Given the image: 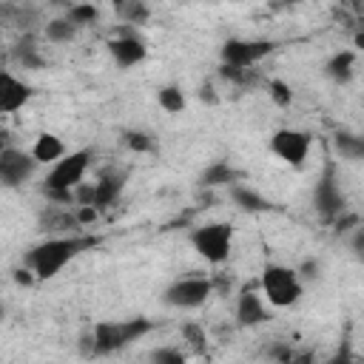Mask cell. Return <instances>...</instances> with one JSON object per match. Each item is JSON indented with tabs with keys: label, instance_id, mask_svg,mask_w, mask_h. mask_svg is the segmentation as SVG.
Instances as JSON below:
<instances>
[{
	"label": "cell",
	"instance_id": "6da1fadb",
	"mask_svg": "<svg viewBox=\"0 0 364 364\" xmlns=\"http://www.w3.org/2000/svg\"><path fill=\"white\" fill-rule=\"evenodd\" d=\"M97 242H100V239H94V236H60V239H46V242H40L37 247H31V250L26 253V264L34 270L37 279L48 282V279H54L68 262H74L80 253L91 250Z\"/></svg>",
	"mask_w": 364,
	"mask_h": 364
},
{
	"label": "cell",
	"instance_id": "8fae6325",
	"mask_svg": "<svg viewBox=\"0 0 364 364\" xmlns=\"http://www.w3.org/2000/svg\"><path fill=\"white\" fill-rule=\"evenodd\" d=\"M108 51H111V57H114V63H117L119 68H131V65H136V63H142V60L148 57L145 40H139V37L131 34V31H125V34L108 40Z\"/></svg>",
	"mask_w": 364,
	"mask_h": 364
},
{
	"label": "cell",
	"instance_id": "9a60e30c",
	"mask_svg": "<svg viewBox=\"0 0 364 364\" xmlns=\"http://www.w3.org/2000/svg\"><path fill=\"white\" fill-rule=\"evenodd\" d=\"M230 199H233V205L239 210H247V213H267V210H273V205L259 191H253L247 185H230Z\"/></svg>",
	"mask_w": 364,
	"mask_h": 364
},
{
	"label": "cell",
	"instance_id": "7c38bea8",
	"mask_svg": "<svg viewBox=\"0 0 364 364\" xmlns=\"http://www.w3.org/2000/svg\"><path fill=\"white\" fill-rule=\"evenodd\" d=\"M31 85L17 80L11 71H0V114H14L31 100Z\"/></svg>",
	"mask_w": 364,
	"mask_h": 364
},
{
	"label": "cell",
	"instance_id": "1f68e13d",
	"mask_svg": "<svg viewBox=\"0 0 364 364\" xmlns=\"http://www.w3.org/2000/svg\"><path fill=\"white\" fill-rule=\"evenodd\" d=\"M210 282H213V290H219L222 296H228V290H230V279H228V276L219 273V276H213Z\"/></svg>",
	"mask_w": 364,
	"mask_h": 364
},
{
	"label": "cell",
	"instance_id": "8992f818",
	"mask_svg": "<svg viewBox=\"0 0 364 364\" xmlns=\"http://www.w3.org/2000/svg\"><path fill=\"white\" fill-rule=\"evenodd\" d=\"M210 293H213V282L208 276H185L165 290V304L179 310H193V307H202Z\"/></svg>",
	"mask_w": 364,
	"mask_h": 364
},
{
	"label": "cell",
	"instance_id": "603a6c76",
	"mask_svg": "<svg viewBox=\"0 0 364 364\" xmlns=\"http://www.w3.org/2000/svg\"><path fill=\"white\" fill-rule=\"evenodd\" d=\"M216 74H219L225 82L236 85V88H247V85H256V74H253L250 68H242V65H228V63H222Z\"/></svg>",
	"mask_w": 364,
	"mask_h": 364
},
{
	"label": "cell",
	"instance_id": "ba28073f",
	"mask_svg": "<svg viewBox=\"0 0 364 364\" xmlns=\"http://www.w3.org/2000/svg\"><path fill=\"white\" fill-rule=\"evenodd\" d=\"M313 208L324 222H336L344 213V193L336 182V171L333 165L324 168V173L318 176L316 188H313Z\"/></svg>",
	"mask_w": 364,
	"mask_h": 364
},
{
	"label": "cell",
	"instance_id": "5bb4252c",
	"mask_svg": "<svg viewBox=\"0 0 364 364\" xmlns=\"http://www.w3.org/2000/svg\"><path fill=\"white\" fill-rule=\"evenodd\" d=\"M267 321V307L262 296H256L250 287H245L236 299V324L239 327H259Z\"/></svg>",
	"mask_w": 364,
	"mask_h": 364
},
{
	"label": "cell",
	"instance_id": "44dd1931",
	"mask_svg": "<svg viewBox=\"0 0 364 364\" xmlns=\"http://www.w3.org/2000/svg\"><path fill=\"white\" fill-rule=\"evenodd\" d=\"M236 182H239V171H233L228 162H213L199 176V185H205V188H219V185H228L230 188Z\"/></svg>",
	"mask_w": 364,
	"mask_h": 364
},
{
	"label": "cell",
	"instance_id": "83f0119b",
	"mask_svg": "<svg viewBox=\"0 0 364 364\" xmlns=\"http://www.w3.org/2000/svg\"><path fill=\"white\" fill-rule=\"evenodd\" d=\"M182 338L196 350V353H205V330L199 327V324H193V321H188V324H182Z\"/></svg>",
	"mask_w": 364,
	"mask_h": 364
},
{
	"label": "cell",
	"instance_id": "d4e9b609",
	"mask_svg": "<svg viewBox=\"0 0 364 364\" xmlns=\"http://www.w3.org/2000/svg\"><path fill=\"white\" fill-rule=\"evenodd\" d=\"M156 100H159V105H162L168 114H179V111L185 108V94H182L179 85H162L159 94H156Z\"/></svg>",
	"mask_w": 364,
	"mask_h": 364
},
{
	"label": "cell",
	"instance_id": "d6986e66",
	"mask_svg": "<svg viewBox=\"0 0 364 364\" xmlns=\"http://www.w3.org/2000/svg\"><path fill=\"white\" fill-rule=\"evenodd\" d=\"M31 154H34V159L40 165H48V162H57V159L65 156V145L54 134H40L37 142H34V148H31Z\"/></svg>",
	"mask_w": 364,
	"mask_h": 364
},
{
	"label": "cell",
	"instance_id": "484cf974",
	"mask_svg": "<svg viewBox=\"0 0 364 364\" xmlns=\"http://www.w3.org/2000/svg\"><path fill=\"white\" fill-rule=\"evenodd\" d=\"M122 136H125V145L136 154H151L154 151V139L145 131H125Z\"/></svg>",
	"mask_w": 364,
	"mask_h": 364
},
{
	"label": "cell",
	"instance_id": "4fadbf2b",
	"mask_svg": "<svg viewBox=\"0 0 364 364\" xmlns=\"http://www.w3.org/2000/svg\"><path fill=\"white\" fill-rule=\"evenodd\" d=\"M125 188V171L122 168H108L100 173V179L94 182V208H111L119 193Z\"/></svg>",
	"mask_w": 364,
	"mask_h": 364
},
{
	"label": "cell",
	"instance_id": "30bf717a",
	"mask_svg": "<svg viewBox=\"0 0 364 364\" xmlns=\"http://www.w3.org/2000/svg\"><path fill=\"white\" fill-rule=\"evenodd\" d=\"M37 159L34 154H26V151H17V148H3L0 151V182L6 188H20L26 179H31V173L37 171Z\"/></svg>",
	"mask_w": 364,
	"mask_h": 364
},
{
	"label": "cell",
	"instance_id": "4316f807",
	"mask_svg": "<svg viewBox=\"0 0 364 364\" xmlns=\"http://www.w3.org/2000/svg\"><path fill=\"white\" fill-rule=\"evenodd\" d=\"M267 94H270V100H273L276 105H282V108H287V105L293 102V91H290V85H287L284 80H273V82L267 85Z\"/></svg>",
	"mask_w": 364,
	"mask_h": 364
},
{
	"label": "cell",
	"instance_id": "9c48e42d",
	"mask_svg": "<svg viewBox=\"0 0 364 364\" xmlns=\"http://www.w3.org/2000/svg\"><path fill=\"white\" fill-rule=\"evenodd\" d=\"M273 51V43L270 40H225L222 48H219V57L222 63L228 65H242V68H250L256 63H262L267 54Z\"/></svg>",
	"mask_w": 364,
	"mask_h": 364
},
{
	"label": "cell",
	"instance_id": "5b68a950",
	"mask_svg": "<svg viewBox=\"0 0 364 364\" xmlns=\"http://www.w3.org/2000/svg\"><path fill=\"white\" fill-rule=\"evenodd\" d=\"M88 162H91V151L82 148V151H74V154H65L63 159L54 162V168L48 171L46 176V185L43 191H74L85 171H88Z\"/></svg>",
	"mask_w": 364,
	"mask_h": 364
},
{
	"label": "cell",
	"instance_id": "836d02e7",
	"mask_svg": "<svg viewBox=\"0 0 364 364\" xmlns=\"http://www.w3.org/2000/svg\"><path fill=\"white\" fill-rule=\"evenodd\" d=\"M353 250H355V256L364 262V230H358V233L353 236Z\"/></svg>",
	"mask_w": 364,
	"mask_h": 364
},
{
	"label": "cell",
	"instance_id": "277c9868",
	"mask_svg": "<svg viewBox=\"0 0 364 364\" xmlns=\"http://www.w3.org/2000/svg\"><path fill=\"white\" fill-rule=\"evenodd\" d=\"M191 245L205 262L222 264L228 262L230 247H233V228L228 222H208L191 233Z\"/></svg>",
	"mask_w": 364,
	"mask_h": 364
},
{
	"label": "cell",
	"instance_id": "7402d4cb",
	"mask_svg": "<svg viewBox=\"0 0 364 364\" xmlns=\"http://www.w3.org/2000/svg\"><path fill=\"white\" fill-rule=\"evenodd\" d=\"M77 31H80V28H77L65 14L46 23V40H51V43H68V40L77 37Z\"/></svg>",
	"mask_w": 364,
	"mask_h": 364
},
{
	"label": "cell",
	"instance_id": "e575fe53",
	"mask_svg": "<svg viewBox=\"0 0 364 364\" xmlns=\"http://www.w3.org/2000/svg\"><path fill=\"white\" fill-rule=\"evenodd\" d=\"M199 97H202V102H210V105H213V102H216L213 85H202V88H199Z\"/></svg>",
	"mask_w": 364,
	"mask_h": 364
},
{
	"label": "cell",
	"instance_id": "ffe728a7",
	"mask_svg": "<svg viewBox=\"0 0 364 364\" xmlns=\"http://www.w3.org/2000/svg\"><path fill=\"white\" fill-rule=\"evenodd\" d=\"M111 6H114L117 20L128 23V26H139L151 17V9L145 0H111Z\"/></svg>",
	"mask_w": 364,
	"mask_h": 364
},
{
	"label": "cell",
	"instance_id": "d590c367",
	"mask_svg": "<svg viewBox=\"0 0 364 364\" xmlns=\"http://www.w3.org/2000/svg\"><path fill=\"white\" fill-rule=\"evenodd\" d=\"M31 273H34L31 267H28V270H17V273H14L17 284H31V279H37V276H31Z\"/></svg>",
	"mask_w": 364,
	"mask_h": 364
},
{
	"label": "cell",
	"instance_id": "74e56055",
	"mask_svg": "<svg viewBox=\"0 0 364 364\" xmlns=\"http://www.w3.org/2000/svg\"><path fill=\"white\" fill-rule=\"evenodd\" d=\"M355 46H358V48H364V31H361V34H355Z\"/></svg>",
	"mask_w": 364,
	"mask_h": 364
},
{
	"label": "cell",
	"instance_id": "ac0fdd59",
	"mask_svg": "<svg viewBox=\"0 0 364 364\" xmlns=\"http://www.w3.org/2000/svg\"><path fill=\"white\" fill-rule=\"evenodd\" d=\"M353 68H355V51H338L324 63V74L338 85L353 80Z\"/></svg>",
	"mask_w": 364,
	"mask_h": 364
},
{
	"label": "cell",
	"instance_id": "3957f363",
	"mask_svg": "<svg viewBox=\"0 0 364 364\" xmlns=\"http://www.w3.org/2000/svg\"><path fill=\"white\" fill-rule=\"evenodd\" d=\"M262 290L273 307H290L301 299V276L284 264H267L262 273Z\"/></svg>",
	"mask_w": 364,
	"mask_h": 364
},
{
	"label": "cell",
	"instance_id": "52a82bcc",
	"mask_svg": "<svg viewBox=\"0 0 364 364\" xmlns=\"http://www.w3.org/2000/svg\"><path fill=\"white\" fill-rule=\"evenodd\" d=\"M310 134L307 131H299V128H279L273 136H270V151L287 162L290 168H301L310 156Z\"/></svg>",
	"mask_w": 364,
	"mask_h": 364
},
{
	"label": "cell",
	"instance_id": "2e32d148",
	"mask_svg": "<svg viewBox=\"0 0 364 364\" xmlns=\"http://www.w3.org/2000/svg\"><path fill=\"white\" fill-rule=\"evenodd\" d=\"M333 148L341 159L350 162H364V134H350V131H336Z\"/></svg>",
	"mask_w": 364,
	"mask_h": 364
},
{
	"label": "cell",
	"instance_id": "8d00e7d4",
	"mask_svg": "<svg viewBox=\"0 0 364 364\" xmlns=\"http://www.w3.org/2000/svg\"><path fill=\"white\" fill-rule=\"evenodd\" d=\"M350 6H353L355 11H364V0H350Z\"/></svg>",
	"mask_w": 364,
	"mask_h": 364
},
{
	"label": "cell",
	"instance_id": "7a4b0ae2",
	"mask_svg": "<svg viewBox=\"0 0 364 364\" xmlns=\"http://www.w3.org/2000/svg\"><path fill=\"white\" fill-rule=\"evenodd\" d=\"M94 341H97V355H111L119 353L122 347H128L131 341L142 338L145 333L154 330L151 318H125V321H97L94 327Z\"/></svg>",
	"mask_w": 364,
	"mask_h": 364
},
{
	"label": "cell",
	"instance_id": "e0dca14e",
	"mask_svg": "<svg viewBox=\"0 0 364 364\" xmlns=\"http://www.w3.org/2000/svg\"><path fill=\"white\" fill-rule=\"evenodd\" d=\"M11 60H14L17 65H23V68H43V57H40V51H37L34 34L26 31V34L11 46Z\"/></svg>",
	"mask_w": 364,
	"mask_h": 364
},
{
	"label": "cell",
	"instance_id": "f546056e",
	"mask_svg": "<svg viewBox=\"0 0 364 364\" xmlns=\"http://www.w3.org/2000/svg\"><path fill=\"white\" fill-rule=\"evenodd\" d=\"M97 210H100V208H94V205H80V208H77L80 225H91V222L97 219Z\"/></svg>",
	"mask_w": 364,
	"mask_h": 364
},
{
	"label": "cell",
	"instance_id": "4dcf8cb0",
	"mask_svg": "<svg viewBox=\"0 0 364 364\" xmlns=\"http://www.w3.org/2000/svg\"><path fill=\"white\" fill-rule=\"evenodd\" d=\"M299 276H301V279H316V276H318V264H316L313 259L304 262V264L299 267Z\"/></svg>",
	"mask_w": 364,
	"mask_h": 364
},
{
	"label": "cell",
	"instance_id": "f1b7e54d",
	"mask_svg": "<svg viewBox=\"0 0 364 364\" xmlns=\"http://www.w3.org/2000/svg\"><path fill=\"white\" fill-rule=\"evenodd\" d=\"M151 358L159 361V364H182L185 361V353L182 350H171V347H159V350L151 353Z\"/></svg>",
	"mask_w": 364,
	"mask_h": 364
},
{
	"label": "cell",
	"instance_id": "cb8c5ba5",
	"mask_svg": "<svg viewBox=\"0 0 364 364\" xmlns=\"http://www.w3.org/2000/svg\"><path fill=\"white\" fill-rule=\"evenodd\" d=\"M65 17H68L77 28H85V26H94V23H97L100 11H97L94 3H71V6L65 9Z\"/></svg>",
	"mask_w": 364,
	"mask_h": 364
},
{
	"label": "cell",
	"instance_id": "f35d334b",
	"mask_svg": "<svg viewBox=\"0 0 364 364\" xmlns=\"http://www.w3.org/2000/svg\"><path fill=\"white\" fill-rule=\"evenodd\" d=\"M284 3H299V0H284Z\"/></svg>",
	"mask_w": 364,
	"mask_h": 364
},
{
	"label": "cell",
	"instance_id": "d6a6232c",
	"mask_svg": "<svg viewBox=\"0 0 364 364\" xmlns=\"http://www.w3.org/2000/svg\"><path fill=\"white\" fill-rule=\"evenodd\" d=\"M355 222H358V216H353V213H350V216H338V219H336V230L344 233V230H350V225H355Z\"/></svg>",
	"mask_w": 364,
	"mask_h": 364
}]
</instances>
